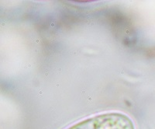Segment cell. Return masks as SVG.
<instances>
[{"instance_id": "1", "label": "cell", "mask_w": 155, "mask_h": 129, "mask_svg": "<svg viewBox=\"0 0 155 129\" xmlns=\"http://www.w3.org/2000/svg\"><path fill=\"white\" fill-rule=\"evenodd\" d=\"M66 129H135V126L128 115L109 112L80 121Z\"/></svg>"}]
</instances>
